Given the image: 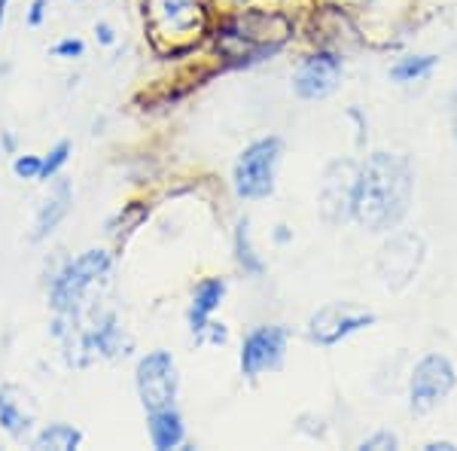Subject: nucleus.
Listing matches in <instances>:
<instances>
[{"label":"nucleus","mask_w":457,"mask_h":451,"mask_svg":"<svg viewBox=\"0 0 457 451\" xmlns=\"http://www.w3.org/2000/svg\"><path fill=\"white\" fill-rule=\"evenodd\" d=\"M415 174L400 153H375L357 174L353 217L370 232H390L409 213Z\"/></svg>","instance_id":"nucleus-1"},{"label":"nucleus","mask_w":457,"mask_h":451,"mask_svg":"<svg viewBox=\"0 0 457 451\" xmlns=\"http://www.w3.org/2000/svg\"><path fill=\"white\" fill-rule=\"evenodd\" d=\"M110 275V256L104 250H86L77 260H71L53 278L49 287V305L58 314V330L68 321H77L83 312V302L95 284H101Z\"/></svg>","instance_id":"nucleus-2"},{"label":"nucleus","mask_w":457,"mask_h":451,"mask_svg":"<svg viewBox=\"0 0 457 451\" xmlns=\"http://www.w3.org/2000/svg\"><path fill=\"white\" fill-rule=\"evenodd\" d=\"M281 159V140L262 138L241 153L235 165V192L247 202H260L275 192V168Z\"/></svg>","instance_id":"nucleus-3"},{"label":"nucleus","mask_w":457,"mask_h":451,"mask_svg":"<svg viewBox=\"0 0 457 451\" xmlns=\"http://www.w3.org/2000/svg\"><path fill=\"white\" fill-rule=\"evenodd\" d=\"M427 244L418 232H394L378 254V275L390 290H403L421 271Z\"/></svg>","instance_id":"nucleus-4"},{"label":"nucleus","mask_w":457,"mask_h":451,"mask_svg":"<svg viewBox=\"0 0 457 451\" xmlns=\"http://www.w3.org/2000/svg\"><path fill=\"white\" fill-rule=\"evenodd\" d=\"M137 394L146 412L171 409L177 399V366L168 351H153L137 363Z\"/></svg>","instance_id":"nucleus-5"},{"label":"nucleus","mask_w":457,"mask_h":451,"mask_svg":"<svg viewBox=\"0 0 457 451\" xmlns=\"http://www.w3.org/2000/svg\"><path fill=\"white\" fill-rule=\"evenodd\" d=\"M454 388V366L442 354H427L411 375V412L427 415L452 394Z\"/></svg>","instance_id":"nucleus-6"},{"label":"nucleus","mask_w":457,"mask_h":451,"mask_svg":"<svg viewBox=\"0 0 457 451\" xmlns=\"http://www.w3.org/2000/svg\"><path fill=\"white\" fill-rule=\"evenodd\" d=\"M375 323V314L372 312H363L360 305H353V302H329V305H323L320 312L312 314V321H308V336L314 338L317 345H336L342 342L345 336H351V332L370 327Z\"/></svg>","instance_id":"nucleus-7"},{"label":"nucleus","mask_w":457,"mask_h":451,"mask_svg":"<svg viewBox=\"0 0 457 451\" xmlns=\"http://www.w3.org/2000/svg\"><path fill=\"white\" fill-rule=\"evenodd\" d=\"M287 338L290 332L284 327H256L241 347V372L247 379H260L269 369H278L287 351Z\"/></svg>","instance_id":"nucleus-8"},{"label":"nucleus","mask_w":457,"mask_h":451,"mask_svg":"<svg viewBox=\"0 0 457 451\" xmlns=\"http://www.w3.org/2000/svg\"><path fill=\"white\" fill-rule=\"evenodd\" d=\"M357 168L351 162H336L323 174L320 208L329 223H342L353 213V196H357Z\"/></svg>","instance_id":"nucleus-9"},{"label":"nucleus","mask_w":457,"mask_h":451,"mask_svg":"<svg viewBox=\"0 0 457 451\" xmlns=\"http://www.w3.org/2000/svg\"><path fill=\"white\" fill-rule=\"evenodd\" d=\"M338 77H342V62L329 53H317L299 64L296 77H293V88H296L299 98L317 101L333 92L338 86Z\"/></svg>","instance_id":"nucleus-10"},{"label":"nucleus","mask_w":457,"mask_h":451,"mask_svg":"<svg viewBox=\"0 0 457 451\" xmlns=\"http://www.w3.org/2000/svg\"><path fill=\"white\" fill-rule=\"evenodd\" d=\"M37 409L31 397L16 384H4L0 388V430H6L12 439H25L34 427Z\"/></svg>","instance_id":"nucleus-11"},{"label":"nucleus","mask_w":457,"mask_h":451,"mask_svg":"<svg viewBox=\"0 0 457 451\" xmlns=\"http://www.w3.org/2000/svg\"><path fill=\"white\" fill-rule=\"evenodd\" d=\"M71 202H73V192H71V183H55L53 192H49L46 198H43L40 211H37V220H34V241H43L46 235H53L58 223H62L64 217H68L71 211Z\"/></svg>","instance_id":"nucleus-12"},{"label":"nucleus","mask_w":457,"mask_h":451,"mask_svg":"<svg viewBox=\"0 0 457 451\" xmlns=\"http://www.w3.org/2000/svg\"><path fill=\"white\" fill-rule=\"evenodd\" d=\"M223 293H226V284L220 278H208L195 287L193 305H189V323H193V332H202L208 327V317L220 308Z\"/></svg>","instance_id":"nucleus-13"},{"label":"nucleus","mask_w":457,"mask_h":451,"mask_svg":"<svg viewBox=\"0 0 457 451\" xmlns=\"http://www.w3.org/2000/svg\"><path fill=\"white\" fill-rule=\"evenodd\" d=\"M150 439L156 448H177L183 442V421L180 415L171 409H159V412H150Z\"/></svg>","instance_id":"nucleus-14"},{"label":"nucleus","mask_w":457,"mask_h":451,"mask_svg":"<svg viewBox=\"0 0 457 451\" xmlns=\"http://www.w3.org/2000/svg\"><path fill=\"white\" fill-rule=\"evenodd\" d=\"M79 442H83V433L77 430V427H71V424H49V427H43L40 433L34 436V448H53V451H73V448H79Z\"/></svg>","instance_id":"nucleus-15"},{"label":"nucleus","mask_w":457,"mask_h":451,"mask_svg":"<svg viewBox=\"0 0 457 451\" xmlns=\"http://www.w3.org/2000/svg\"><path fill=\"white\" fill-rule=\"evenodd\" d=\"M433 64H436L433 55H409V58H400V64H394L390 77H394L396 83H411V79L427 77V73L433 71Z\"/></svg>","instance_id":"nucleus-16"},{"label":"nucleus","mask_w":457,"mask_h":451,"mask_svg":"<svg viewBox=\"0 0 457 451\" xmlns=\"http://www.w3.org/2000/svg\"><path fill=\"white\" fill-rule=\"evenodd\" d=\"M235 250H238V263L245 265V271H250V275H260V271H262V260L253 254V247H250V226H247V220H241L238 232H235Z\"/></svg>","instance_id":"nucleus-17"},{"label":"nucleus","mask_w":457,"mask_h":451,"mask_svg":"<svg viewBox=\"0 0 457 451\" xmlns=\"http://www.w3.org/2000/svg\"><path fill=\"white\" fill-rule=\"evenodd\" d=\"M71 159V144L68 140H58V144L53 146V150L43 156V168H40V180H49V177H55L58 171H62V165Z\"/></svg>","instance_id":"nucleus-18"},{"label":"nucleus","mask_w":457,"mask_h":451,"mask_svg":"<svg viewBox=\"0 0 457 451\" xmlns=\"http://www.w3.org/2000/svg\"><path fill=\"white\" fill-rule=\"evenodd\" d=\"M40 168H43V159L40 156H19L12 162V171L21 180H40Z\"/></svg>","instance_id":"nucleus-19"},{"label":"nucleus","mask_w":457,"mask_h":451,"mask_svg":"<svg viewBox=\"0 0 457 451\" xmlns=\"http://www.w3.org/2000/svg\"><path fill=\"white\" fill-rule=\"evenodd\" d=\"M55 55H62V58H79V55H83V40H62L55 46Z\"/></svg>","instance_id":"nucleus-20"},{"label":"nucleus","mask_w":457,"mask_h":451,"mask_svg":"<svg viewBox=\"0 0 457 451\" xmlns=\"http://www.w3.org/2000/svg\"><path fill=\"white\" fill-rule=\"evenodd\" d=\"M394 446H396V436L378 433V436H370V439H363V446H360V448H394Z\"/></svg>","instance_id":"nucleus-21"},{"label":"nucleus","mask_w":457,"mask_h":451,"mask_svg":"<svg viewBox=\"0 0 457 451\" xmlns=\"http://www.w3.org/2000/svg\"><path fill=\"white\" fill-rule=\"evenodd\" d=\"M43 16H46V4H43V0H34L31 13H28V25H40Z\"/></svg>","instance_id":"nucleus-22"},{"label":"nucleus","mask_w":457,"mask_h":451,"mask_svg":"<svg viewBox=\"0 0 457 451\" xmlns=\"http://www.w3.org/2000/svg\"><path fill=\"white\" fill-rule=\"evenodd\" d=\"M95 34H98V40L104 43V46H110V43L116 40L113 28H110V25H104V21H101V25H95Z\"/></svg>","instance_id":"nucleus-23"},{"label":"nucleus","mask_w":457,"mask_h":451,"mask_svg":"<svg viewBox=\"0 0 457 451\" xmlns=\"http://www.w3.org/2000/svg\"><path fill=\"white\" fill-rule=\"evenodd\" d=\"M6 4H10V0H0V28H4V16H6Z\"/></svg>","instance_id":"nucleus-24"},{"label":"nucleus","mask_w":457,"mask_h":451,"mask_svg":"<svg viewBox=\"0 0 457 451\" xmlns=\"http://www.w3.org/2000/svg\"><path fill=\"white\" fill-rule=\"evenodd\" d=\"M238 4H245V0H238Z\"/></svg>","instance_id":"nucleus-25"}]
</instances>
